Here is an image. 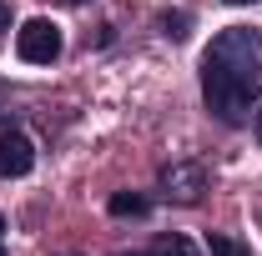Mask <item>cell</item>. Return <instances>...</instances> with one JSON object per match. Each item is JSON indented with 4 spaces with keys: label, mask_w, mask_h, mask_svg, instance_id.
I'll return each instance as SVG.
<instances>
[{
    "label": "cell",
    "mask_w": 262,
    "mask_h": 256,
    "mask_svg": "<svg viewBox=\"0 0 262 256\" xmlns=\"http://www.w3.org/2000/svg\"><path fill=\"white\" fill-rule=\"evenodd\" d=\"M151 256H202V251H196V246L187 241V236H162Z\"/></svg>",
    "instance_id": "cell-7"
},
{
    "label": "cell",
    "mask_w": 262,
    "mask_h": 256,
    "mask_svg": "<svg viewBox=\"0 0 262 256\" xmlns=\"http://www.w3.org/2000/svg\"><path fill=\"white\" fill-rule=\"evenodd\" d=\"M202 96H207V111L217 116V121H247V111H252V100H257V86L252 81H237V75H217V70H202Z\"/></svg>",
    "instance_id": "cell-2"
},
{
    "label": "cell",
    "mask_w": 262,
    "mask_h": 256,
    "mask_svg": "<svg viewBox=\"0 0 262 256\" xmlns=\"http://www.w3.org/2000/svg\"><path fill=\"white\" fill-rule=\"evenodd\" d=\"M15 50H20V61L31 65H51L56 56H61V25L56 20H26L20 25V35H15Z\"/></svg>",
    "instance_id": "cell-4"
},
{
    "label": "cell",
    "mask_w": 262,
    "mask_h": 256,
    "mask_svg": "<svg viewBox=\"0 0 262 256\" xmlns=\"http://www.w3.org/2000/svg\"><path fill=\"white\" fill-rule=\"evenodd\" d=\"M131 256H141V251H131Z\"/></svg>",
    "instance_id": "cell-15"
},
{
    "label": "cell",
    "mask_w": 262,
    "mask_h": 256,
    "mask_svg": "<svg viewBox=\"0 0 262 256\" xmlns=\"http://www.w3.org/2000/svg\"><path fill=\"white\" fill-rule=\"evenodd\" d=\"M202 70H217V75H237V81H262V35L247 31V25H232L222 31L207 56H202Z\"/></svg>",
    "instance_id": "cell-1"
},
{
    "label": "cell",
    "mask_w": 262,
    "mask_h": 256,
    "mask_svg": "<svg viewBox=\"0 0 262 256\" xmlns=\"http://www.w3.org/2000/svg\"><path fill=\"white\" fill-rule=\"evenodd\" d=\"M207 251H212V256H252L242 241H232V236H217V231L207 236Z\"/></svg>",
    "instance_id": "cell-8"
},
{
    "label": "cell",
    "mask_w": 262,
    "mask_h": 256,
    "mask_svg": "<svg viewBox=\"0 0 262 256\" xmlns=\"http://www.w3.org/2000/svg\"><path fill=\"white\" fill-rule=\"evenodd\" d=\"M71 5H86V0H71Z\"/></svg>",
    "instance_id": "cell-13"
},
{
    "label": "cell",
    "mask_w": 262,
    "mask_h": 256,
    "mask_svg": "<svg viewBox=\"0 0 262 256\" xmlns=\"http://www.w3.org/2000/svg\"><path fill=\"white\" fill-rule=\"evenodd\" d=\"M227 5H252V0H227Z\"/></svg>",
    "instance_id": "cell-12"
},
{
    "label": "cell",
    "mask_w": 262,
    "mask_h": 256,
    "mask_svg": "<svg viewBox=\"0 0 262 256\" xmlns=\"http://www.w3.org/2000/svg\"><path fill=\"white\" fill-rule=\"evenodd\" d=\"M252 131H257V141H262V106H257V116H252Z\"/></svg>",
    "instance_id": "cell-11"
},
{
    "label": "cell",
    "mask_w": 262,
    "mask_h": 256,
    "mask_svg": "<svg viewBox=\"0 0 262 256\" xmlns=\"http://www.w3.org/2000/svg\"><path fill=\"white\" fill-rule=\"evenodd\" d=\"M35 166V146L20 131H0V176H26Z\"/></svg>",
    "instance_id": "cell-5"
},
{
    "label": "cell",
    "mask_w": 262,
    "mask_h": 256,
    "mask_svg": "<svg viewBox=\"0 0 262 256\" xmlns=\"http://www.w3.org/2000/svg\"><path fill=\"white\" fill-rule=\"evenodd\" d=\"M0 256H5V251H0Z\"/></svg>",
    "instance_id": "cell-16"
},
{
    "label": "cell",
    "mask_w": 262,
    "mask_h": 256,
    "mask_svg": "<svg viewBox=\"0 0 262 256\" xmlns=\"http://www.w3.org/2000/svg\"><path fill=\"white\" fill-rule=\"evenodd\" d=\"M111 216H146V196L116 191V196H111Z\"/></svg>",
    "instance_id": "cell-6"
},
{
    "label": "cell",
    "mask_w": 262,
    "mask_h": 256,
    "mask_svg": "<svg viewBox=\"0 0 262 256\" xmlns=\"http://www.w3.org/2000/svg\"><path fill=\"white\" fill-rule=\"evenodd\" d=\"M66 256H76V251H66Z\"/></svg>",
    "instance_id": "cell-14"
},
{
    "label": "cell",
    "mask_w": 262,
    "mask_h": 256,
    "mask_svg": "<svg viewBox=\"0 0 262 256\" xmlns=\"http://www.w3.org/2000/svg\"><path fill=\"white\" fill-rule=\"evenodd\" d=\"M162 196L177 206H196L207 196V166L202 161H171L162 171Z\"/></svg>",
    "instance_id": "cell-3"
},
{
    "label": "cell",
    "mask_w": 262,
    "mask_h": 256,
    "mask_svg": "<svg viewBox=\"0 0 262 256\" xmlns=\"http://www.w3.org/2000/svg\"><path fill=\"white\" fill-rule=\"evenodd\" d=\"M162 25H166V35H171V40H182V35H187V15H166Z\"/></svg>",
    "instance_id": "cell-9"
},
{
    "label": "cell",
    "mask_w": 262,
    "mask_h": 256,
    "mask_svg": "<svg viewBox=\"0 0 262 256\" xmlns=\"http://www.w3.org/2000/svg\"><path fill=\"white\" fill-rule=\"evenodd\" d=\"M10 31V5H5V0H0V35Z\"/></svg>",
    "instance_id": "cell-10"
}]
</instances>
